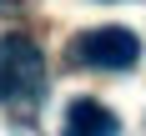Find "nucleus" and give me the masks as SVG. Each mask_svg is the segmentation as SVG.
Returning <instances> with one entry per match:
<instances>
[{"instance_id": "nucleus-2", "label": "nucleus", "mask_w": 146, "mask_h": 136, "mask_svg": "<svg viewBox=\"0 0 146 136\" xmlns=\"http://www.w3.org/2000/svg\"><path fill=\"white\" fill-rule=\"evenodd\" d=\"M66 56L76 66H91V71H131L136 60H141V40L126 25H96L86 35H76Z\"/></svg>"}, {"instance_id": "nucleus-1", "label": "nucleus", "mask_w": 146, "mask_h": 136, "mask_svg": "<svg viewBox=\"0 0 146 136\" xmlns=\"http://www.w3.org/2000/svg\"><path fill=\"white\" fill-rule=\"evenodd\" d=\"M45 96V56L40 45L10 30V35H0V106H10L20 116H30Z\"/></svg>"}, {"instance_id": "nucleus-3", "label": "nucleus", "mask_w": 146, "mask_h": 136, "mask_svg": "<svg viewBox=\"0 0 146 136\" xmlns=\"http://www.w3.org/2000/svg\"><path fill=\"white\" fill-rule=\"evenodd\" d=\"M60 136H121V121L101 101H71L66 121H60Z\"/></svg>"}]
</instances>
